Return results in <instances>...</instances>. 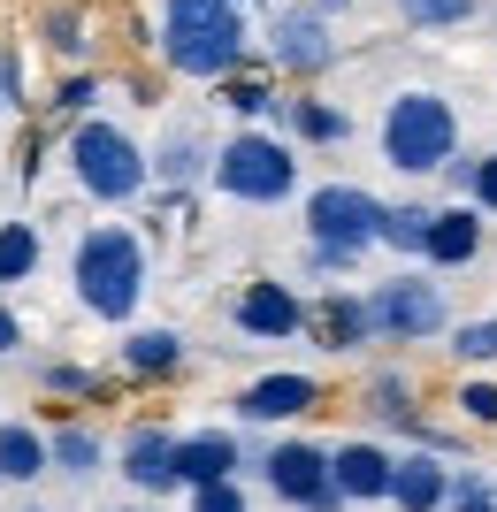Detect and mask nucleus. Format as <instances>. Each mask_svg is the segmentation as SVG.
<instances>
[{
    "instance_id": "1",
    "label": "nucleus",
    "mask_w": 497,
    "mask_h": 512,
    "mask_svg": "<svg viewBox=\"0 0 497 512\" xmlns=\"http://www.w3.org/2000/svg\"><path fill=\"white\" fill-rule=\"evenodd\" d=\"M161 62L176 77H199V85H222L238 77L245 54H253V31H245V0H161Z\"/></svg>"
},
{
    "instance_id": "2",
    "label": "nucleus",
    "mask_w": 497,
    "mask_h": 512,
    "mask_svg": "<svg viewBox=\"0 0 497 512\" xmlns=\"http://www.w3.org/2000/svg\"><path fill=\"white\" fill-rule=\"evenodd\" d=\"M69 276H77V306H85V314L130 321L138 299H146V245H138V230H123V222H92V230L77 237Z\"/></svg>"
},
{
    "instance_id": "3",
    "label": "nucleus",
    "mask_w": 497,
    "mask_h": 512,
    "mask_svg": "<svg viewBox=\"0 0 497 512\" xmlns=\"http://www.w3.org/2000/svg\"><path fill=\"white\" fill-rule=\"evenodd\" d=\"M452 153H459V115L444 92L413 85L383 107V161L398 176H436V169H452Z\"/></svg>"
},
{
    "instance_id": "4",
    "label": "nucleus",
    "mask_w": 497,
    "mask_h": 512,
    "mask_svg": "<svg viewBox=\"0 0 497 512\" xmlns=\"http://www.w3.org/2000/svg\"><path fill=\"white\" fill-rule=\"evenodd\" d=\"M69 169H77V192H85V199H100V207H123V199L146 192L153 153L138 146L123 123H108V115H85V123L69 130Z\"/></svg>"
},
{
    "instance_id": "5",
    "label": "nucleus",
    "mask_w": 497,
    "mask_h": 512,
    "mask_svg": "<svg viewBox=\"0 0 497 512\" xmlns=\"http://www.w3.org/2000/svg\"><path fill=\"white\" fill-rule=\"evenodd\" d=\"M222 199H245V207H276V199L299 192V153L276 130H238L215 146V176H207Z\"/></svg>"
},
{
    "instance_id": "6",
    "label": "nucleus",
    "mask_w": 497,
    "mask_h": 512,
    "mask_svg": "<svg viewBox=\"0 0 497 512\" xmlns=\"http://www.w3.org/2000/svg\"><path fill=\"white\" fill-rule=\"evenodd\" d=\"M306 237H314V268L345 276L368 245H383V199L360 192V184H322L306 199Z\"/></svg>"
},
{
    "instance_id": "7",
    "label": "nucleus",
    "mask_w": 497,
    "mask_h": 512,
    "mask_svg": "<svg viewBox=\"0 0 497 512\" xmlns=\"http://www.w3.org/2000/svg\"><path fill=\"white\" fill-rule=\"evenodd\" d=\"M368 306H375V329H383V344L452 337V306H444V283H429V276H390V283H375Z\"/></svg>"
},
{
    "instance_id": "8",
    "label": "nucleus",
    "mask_w": 497,
    "mask_h": 512,
    "mask_svg": "<svg viewBox=\"0 0 497 512\" xmlns=\"http://www.w3.org/2000/svg\"><path fill=\"white\" fill-rule=\"evenodd\" d=\"M260 482H268V497L276 505H299V512H337L352 505L345 490H337V474H329V451L322 444H268V459H260Z\"/></svg>"
},
{
    "instance_id": "9",
    "label": "nucleus",
    "mask_w": 497,
    "mask_h": 512,
    "mask_svg": "<svg viewBox=\"0 0 497 512\" xmlns=\"http://www.w3.org/2000/svg\"><path fill=\"white\" fill-rule=\"evenodd\" d=\"M268 62L283 77H322L337 62V31H329V8H276L268 16Z\"/></svg>"
},
{
    "instance_id": "10",
    "label": "nucleus",
    "mask_w": 497,
    "mask_h": 512,
    "mask_svg": "<svg viewBox=\"0 0 497 512\" xmlns=\"http://www.w3.org/2000/svg\"><path fill=\"white\" fill-rule=\"evenodd\" d=\"M138 497H169V490H192L184 482V436H169V428H138L123 444V467H115Z\"/></svg>"
},
{
    "instance_id": "11",
    "label": "nucleus",
    "mask_w": 497,
    "mask_h": 512,
    "mask_svg": "<svg viewBox=\"0 0 497 512\" xmlns=\"http://www.w3.org/2000/svg\"><path fill=\"white\" fill-rule=\"evenodd\" d=\"M306 321H314V314L299 306V291L276 283V276H260V283H245V291H238V329H245V337H260V344L299 337Z\"/></svg>"
},
{
    "instance_id": "12",
    "label": "nucleus",
    "mask_w": 497,
    "mask_h": 512,
    "mask_svg": "<svg viewBox=\"0 0 497 512\" xmlns=\"http://www.w3.org/2000/svg\"><path fill=\"white\" fill-rule=\"evenodd\" d=\"M390 505L398 512H444L452 505V467H444V451H398V482H390Z\"/></svg>"
},
{
    "instance_id": "13",
    "label": "nucleus",
    "mask_w": 497,
    "mask_h": 512,
    "mask_svg": "<svg viewBox=\"0 0 497 512\" xmlns=\"http://www.w3.org/2000/svg\"><path fill=\"white\" fill-rule=\"evenodd\" d=\"M329 474H337V490H345L352 505H375V497H390V482H398V451L337 444V451H329Z\"/></svg>"
},
{
    "instance_id": "14",
    "label": "nucleus",
    "mask_w": 497,
    "mask_h": 512,
    "mask_svg": "<svg viewBox=\"0 0 497 512\" xmlns=\"http://www.w3.org/2000/svg\"><path fill=\"white\" fill-rule=\"evenodd\" d=\"M314 406H322V383H314V375H260L238 398L245 421H299V413H314Z\"/></svg>"
},
{
    "instance_id": "15",
    "label": "nucleus",
    "mask_w": 497,
    "mask_h": 512,
    "mask_svg": "<svg viewBox=\"0 0 497 512\" xmlns=\"http://www.w3.org/2000/svg\"><path fill=\"white\" fill-rule=\"evenodd\" d=\"M314 329H322L329 352H360V344L383 337V329H375V306L360 299V291H329V299L314 306Z\"/></svg>"
},
{
    "instance_id": "16",
    "label": "nucleus",
    "mask_w": 497,
    "mask_h": 512,
    "mask_svg": "<svg viewBox=\"0 0 497 512\" xmlns=\"http://www.w3.org/2000/svg\"><path fill=\"white\" fill-rule=\"evenodd\" d=\"M482 214L490 207H436V222H429V268H467V260L482 253Z\"/></svg>"
},
{
    "instance_id": "17",
    "label": "nucleus",
    "mask_w": 497,
    "mask_h": 512,
    "mask_svg": "<svg viewBox=\"0 0 497 512\" xmlns=\"http://www.w3.org/2000/svg\"><path fill=\"white\" fill-rule=\"evenodd\" d=\"M245 467V444L238 428H199V436H184V482H230V474Z\"/></svg>"
},
{
    "instance_id": "18",
    "label": "nucleus",
    "mask_w": 497,
    "mask_h": 512,
    "mask_svg": "<svg viewBox=\"0 0 497 512\" xmlns=\"http://www.w3.org/2000/svg\"><path fill=\"white\" fill-rule=\"evenodd\" d=\"M54 467V436H39L31 421H0V482H39Z\"/></svg>"
},
{
    "instance_id": "19",
    "label": "nucleus",
    "mask_w": 497,
    "mask_h": 512,
    "mask_svg": "<svg viewBox=\"0 0 497 512\" xmlns=\"http://www.w3.org/2000/svg\"><path fill=\"white\" fill-rule=\"evenodd\" d=\"M153 176L161 184H199V176H215V146H199L192 130H169L153 146Z\"/></svg>"
},
{
    "instance_id": "20",
    "label": "nucleus",
    "mask_w": 497,
    "mask_h": 512,
    "mask_svg": "<svg viewBox=\"0 0 497 512\" xmlns=\"http://www.w3.org/2000/svg\"><path fill=\"white\" fill-rule=\"evenodd\" d=\"M123 367L130 375H176V367H184V337L161 329V321H153V329H130L123 337Z\"/></svg>"
},
{
    "instance_id": "21",
    "label": "nucleus",
    "mask_w": 497,
    "mask_h": 512,
    "mask_svg": "<svg viewBox=\"0 0 497 512\" xmlns=\"http://www.w3.org/2000/svg\"><path fill=\"white\" fill-rule=\"evenodd\" d=\"M222 107L245 115V123H291V100L276 85H260V77H222Z\"/></svg>"
},
{
    "instance_id": "22",
    "label": "nucleus",
    "mask_w": 497,
    "mask_h": 512,
    "mask_svg": "<svg viewBox=\"0 0 497 512\" xmlns=\"http://www.w3.org/2000/svg\"><path fill=\"white\" fill-rule=\"evenodd\" d=\"M54 467H62V474H77V482H92V474L108 467V444H100L92 428L62 421V428H54Z\"/></svg>"
},
{
    "instance_id": "23",
    "label": "nucleus",
    "mask_w": 497,
    "mask_h": 512,
    "mask_svg": "<svg viewBox=\"0 0 497 512\" xmlns=\"http://www.w3.org/2000/svg\"><path fill=\"white\" fill-rule=\"evenodd\" d=\"M291 130H299L306 146H345L352 115H345V107H329V100H291Z\"/></svg>"
},
{
    "instance_id": "24",
    "label": "nucleus",
    "mask_w": 497,
    "mask_h": 512,
    "mask_svg": "<svg viewBox=\"0 0 497 512\" xmlns=\"http://www.w3.org/2000/svg\"><path fill=\"white\" fill-rule=\"evenodd\" d=\"M429 222H436V207H421V199L383 207V245L390 253H429Z\"/></svg>"
},
{
    "instance_id": "25",
    "label": "nucleus",
    "mask_w": 497,
    "mask_h": 512,
    "mask_svg": "<svg viewBox=\"0 0 497 512\" xmlns=\"http://www.w3.org/2000/svg\"><path fill=\"white\" fill-rule=\"evenodd\" d=\"M31 276H39V230L0 222V283H31Z\"/></svg>"
},
{
    "instance_id": "26",
    "label": "nucleus",
    "mask_w": 497,
    "mask_h": 512,
    "mask_svg": "<svg viewBox=\"0 0 497 512\" xmlns=\"http://www.w3.org/2000/svg\"><path fill=\"white\" fill-rule=\"evenodd\" d=\"M398 16H406L413 31H459V23L482 16V0H398Z\"/></svg>"
},
{
    "instance_id": "27",
    "label": "nucleus",
    "mask_w": 497,
    "mask_h": 512,
    "mask_svg": "<svg viewBox=\"0 0 497 512\" xmlns=\"http://www.w3.org/2000/svg\"><path fill=\"white\" fill-rule=\"evenodd\" d=\"M368 413L390 421V428H413V421H421V413H413V383H406V375H375V383H368Z\"/></svg>"
},
{
    "instance_id": "28",
    "label": "nucleus",
    "mask_w": 497,
    "mask_h": 512,
    "mask_svg": "<svg viewBox=\"0 0 497 512\" xmlns=\"http://www.w3.org/2000/svg\"><path fill=\"white\" fill-rule=\"evenodd\" d=\"M452 360L459 367H497V314L490 321H459L452 329Z\"/></svg>"
},
{
    "instance_id": "29",
    "label": "nucleus",
    "mask_w": 497,
    "mask_h": 512,
    "mask_svg": "<svg viewBox=\"0 0 497 512\" xmlns=\"http://www.w3.org/2000/svg\"><path fill=\"white\" fill-rule=\"evenodd\" d=\"M444 512H497V490H490V474L459 459V467H452V505H444Z\"/></svg>"
},
{
    "instance_id": "30",
    "label": "nucleus",
    "mask_w": 497,
    "mask_h": 512,
    "mask_svg": "<svg viewBox=\"0 0 497 512\" xmlns=\"http://www.w3.org/2000/svg\"><path fill=\"white\" fill-rule=\"evenodd\" d=\"M46 46H54V54H62V62H85V16H77V8H54V16H46Z\"/></svg>"
},
{
    "instance_id": "31",
    "label": "nucleus",
    "mask_w": 497,
    "mask_h": 512,
    "mask_svg": "<svg viewBox=\"0 0 497 512\" xmlns=\"http://www.w3.org/2000/svg\"><path fill=\"white\" fill-rule=\"evenodd\" d=\"M39 383H46V390H62V398H108V383H92L85 367H69V360H46V367H39Z\"/></svg>"
},
{
    "instance_id": "32",
    "label": "nucleus",
    "mask_w": 497,
    "mask_h": 512,
    "mask_svg": "<svg viewBox=\"0 0 497 512\" xmlns=\"http://www.w3.org/2000/svg\"><path fill=\"white\" fill-rule=\"evenodd\" d=\"M92 100H100V77H69L62 92H54V115H69V123H85Z\"/></svg>"
},
{
    "instance_id": "33",
    "label": "nucleus",
    "mask_w": 497,
    "mask_h": 512,
    "mask_svg": "<svg viewBox=\"0 0 497 512\" xmlns=\"http://www.w3.org/2000/svg\"><path fill=\"white\" fill-rule=\"evenodd\" d=\"M192 512H245L238 474H230V482H199V490H192Z\"/></svg>"
},
{
    "instance_id": "34",
    "label": "nucleus",
    "mask_w": 497,
    "mask_h": 512,
    "mask_svg": "<svg viewBox=\"0 0 497 512\" xmlns=\"http://www.w3.org/2000/svg\"><path fill=\"white\" fill-rule=\"evenodd\" d=\"M459 413L475 428H497V383H459Z\"/></svg>"
},
{
    "instance_id": "35",
    "label": "nucleus",
    "mask_w": 497,
    "mask_h": 512,
    "mask_svg": "<svg viewBox=\"0 0 497 512\" xmlns=\"http://www.w3.org/2000/svg\"><path fill=\"white\" fill-rule=\"evenodd\" d=\"M475 207L497 214V153H482V161H475Z\"/></svg>"
},
{
    "instance_id": "36",
    "label": "nucleus",
    "mask_w": 497,
    "mask_h": 512,
    "mask_svg": "<svg viewBox=\"0 0 497 512\" xmlns=\"http://www.w3.org/2000/svg\"><path fill=\"white\" fill-rule=\"evenodd\" d=\"M0 107H23V77H16V54L0 46Z\"/></svg>"
},
{
    "instance_id": "37",
    "label": "nucleus",
    "mask_w": 497,
    "mask_h": 512,
    "mask_svg": "<svg viewBox=\"0 0 497 512\" xmlns=\"http://www.w3.org/2000/svg\"><path fill=\"white\" fill-rule=\"evenodd\" d=\"M16 344H23V321H16V306H0V360H8Z\"/></svg>"
},
{
    "instance_id": "38",
    "label": "nucleus",
    "mask_w": 497,
    "mask_h": 512,
    "mask_svg": "<svg viewBox=\"0 0 497 512\" xmlns=\"http://www.w3.org/2000/svg\"><path fill=\"white\" fill-rule=\"evenodd\" d=\"M314 8H329V16H337V8H352V0H314Z\"/></svg>"
},
{
    "instance_id": "39",
    "label": "nucleus",
    "mask_w": 497,
    "mask_h": 512,
    "mask_svg": "<svg viewBox=\"0 0 497 512\" xmlns=\"http://www.w3.org/2000/svg\"><path fill=\"white\" fill-rule=\"evenodd\" d=\"M130 512H161V497H146V505H130Z\"/></svg>"
},
{
    "instance_id": "40",
    "label": "nucleus",
    "mask_w": 497,
    "mask_h": 512,
    "mask_svg": "<svg viewBox=\"0 0 497 512\" xmlns=\"http://www.w3.org/2000/svg\"><path fill=\"white\" fill-rule=\"evenodd\" d=\"M23 512H46V505H23Z\"/></svg>"
}]
</instances>
